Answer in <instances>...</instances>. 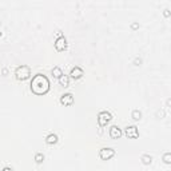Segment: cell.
<instances>
[{"label":"cell","mask_w":171,"mask_h":171,"mask_svg":"<svg viewBox=\"0 0 171 171\" xmlns=\"http://www.w3.org/2000/svg\"><path fill=\"white\" fill-rule=\"evenodd\" d=\"M31 91L36 95H44L50 90V80L46 75L38 74L31 80Z\"/></svg>","instance_id":"1"},{"label":"cell","mask_w":171,"mask_h":171,"mask_svg":"<svg viewBox=\"0 0 171 171\" xmlns=\"http://www.w3.org/2000/svg\"><path fill=\"white\" fill-rule=\"evenodd\" d=\"M15 75L17 80H25L31 76V68L28 65H19L15 71Z\"/></svg>","instance_id":"2"},{"label":"cell","mask_w":171,"mask_h":171,"mask_svg":"<svg viewBox=\"0 0 171 171\" xmlns=\"http://www.w3.org/2000/svg\"><path fill=\"white\" fill-rule=\"evenodd\" d=\"M111 118L112 116L108 111H100L99 114H98V123H99L100 127H104L108 122L111 121Z\"/></svg>","instance_id":"3"},{"label":"cell","mask_w":171,"mask_h":171,"mask_svg":"<svg viewBox=\"0 0 171 171\" xmlns=\"http://www.w3.org/2000/svg\"><path fill=\"white\" fill-rule=\"evenodd\" d=\"M115 155V150L111 147H103L102 150L99 151V156L100 159H103V161H108L110 158Z\"/></svg>","instance_id":"4"},{"label":"cell","mask_w":171,"mask_h":171,"mask_svg":"<svg viewBox=\"0 0 171 171\" xmlns=\"http://www.w3.org/2000/svg\"><path fill=\"white\" fill-rule=\"evenodd\" d=\"M55 48H56V51H64L67 48V39L63 35L58 36V39L55 40Z\"/></svg>","instance_id":"5"},{"label":"cell","mask_w":171,"mask_h":171,"mask_svg":"<svg viewBox=\"0 0 171 171\" xmlns=\"http://www.w3.org/2000/svg\"><path fill=\"white\" fill-rule=\"evenodd\" d=\"M60 103L64 104V106H71L74 103V95L71 92H67V94H63L60 96Z\"/></svg>","instance_id":"6"},{"label":"cell","mask_w":171,"mask_h":171,"mask_svg":"<svg viewBox=\"0 0 171 171\" xmlns=\"http://www.w3.org/2000/svg\"><path fill=\"white\" fill-rule=\"evenodd\" d=\"M126 135L127 138H138L139 136V132H138V127L136 126H128L126 127Z\"/></svg>","instance_id":"7"},{"label":"cell","mask_w":171,"mask_h":171,"mask_svg":"<svg viewBox=\"0 0 171 171\" xmlns=\"http://www.w3.org/2000/svg\"><path fill=\"white\" fill-rule=\"evenodd\" d=\"M110 136L112 139H119L122 136V130L118 126H111L110 128Z\"/></svg>","instance_id":"8"},{"label":"cell","mask_w":171,"mask_h":171,"mask_svg":"<svg viewBox=\"0 0 171 171\" xmlns=\"http://www.w3.org/2000/svg\"><path fill=\"white\" fill-rule=\"evenodd\" d=\"M83 75H84V72H83V70L80 67H74L70 72V76L72 79H80Z\"/></svg>","instance_id":"9"},{"label":"cell","mask_w":171,"mask_h":171,"mask_svg":"<svg viewBox=\"0 0 171 171\" xmlns=\"http://www.w3.org/2000/svg\"><path fill=\"white\" fill-rule=\"evenodd\" d=\"M46 143L47 144H55L58 143V135L56 134H48L46 136Z\"/></svg>","instance_id":"10"},{"label":"cell","mask_w":171,"mask_h":171,"mask_svg":"<svg viewBox=\"0 0 171 171\" xmlns=\"http://www.w3.org/2000/svg\"><path fill=\"white\" fill-rule=\"evenodd\" d=\"M59 83H60V86H63V87H68V84H70V78H68L67 75H61L59 78Z\"/></svg>","instance_id":"11"},{"label":"cell","mask_w":171,"mask_h":171,"mask_svg":"<svg viewBox=\"0 0 171 171\" xmlns=\"http://www.w3.org/2000/svg\"><path fill=\"white\" fill-rule=\"evenodd\" d=\"M140 161L143 165H151V162H152V158H151V155H148V154H144V155H142V158H140Z\"/></svg>","instance_id":"12"},{"label":"cell","mask_w":171,"mask_h":171,"mask_svg":"<svg viewBox=\"0 0 171 171\" xmlns=\"http://www.w3.org/2000/svg\"><path fill=\"white\" fill-rule=\"evenodd\" d=\"M51 74L55 76V78L59 79L60 76L63 75V72H61V68H60V67H54V68H52V71H51Z\"/></svg>","instance_id":"13"},{"label":"cell","mask_w":171,"mask_h":171,"mask_svg":"<svg viewBox=\"0 0 171 171\" xmlns=\"http://www.w3.org/2000/svg\"><path fill=\"white\" fill-rule=\"evenodd\" d=\"M131 116H132L134 121H140L142 119V112L139 110H134L132 114H131Z\"/></svg>","instance_id":"14"},{"label":"cell","mask_w":171,"mask_h":171,"mask_svg":"<svg viewBox=\"0 0 171 171\" xmlns=\"http://www.w3.org/2000/svg\"><path fill=\"white\" fill-rule=\"evenodd\" d=\"M44 161V155L42 154V152H38V154H35V162L36 163H42Z\"/></svg>","instance_id":"15"},{"label":"cell","mask_w":171,"mask_h":171,"mask_svg":"<svg viewBox=\"0 0 171 171\" xmlns=\"http://www.w3.org/2000/svg\"><path fill=\"white\" fill-rule=\"evenodd\" d=\"M163 162H165L166 165H170L171 163V154L170 152H166V154L163 155Z\"/></svg>","instance_id":"16"},{"label":"cell","mask_w":171,"mask_h":171,"mask_svg":"<svg viewBox=\"0 0 171 171\" xmlns=\"http://www.w3.org/2000/svg\"><path fill=\"white\" fill-rule=\"evenodd\" d=\"M134 64H135V65H140L142 64V59H140V58H136V59L134 60Z\"/></svg>","instance_id":"17"},{"label":"cell","mask_w":171,"mask_h":171,"mask_svg":"<svg viewBox=\"0 0 171 171\" xmlns=\"http://www.w3.org/2000/svg\"><path fill=\"white\" fill-rule=\"evenodd\" d=\"M163 15H165L166 17H169V16H170V9H169V8H166L165 11H163Z\"/></svg>","instance_id":"18"},{"label":"cell","mask_w":171,"mask_h":171,"mask_svg":"<svg viewBox=\"0 0 171 171\" xmlns=\"http://www.w3.org/2000/svg\"><path fill=\"white\" fill-rule=\"evenodd\" d=\"M131 28H132V30H136V28H139V24H138L136 21H135V23L131 24Z\"/></svg>","instance_id":"19"},{"label":"cell","mask_w":171,"mask_h":171,"mask_svg":"<svg viewBox=\"0 0 171 171\" xmlns=\"http://www.w3.org/2000/svg\"><path fill=\"white\" fill-rule=\"evenodd\" d=\"M2 171H13V170L11 169V167H4V169H3Z\"/></svg>","instance_id":"20"}]
</instances>
